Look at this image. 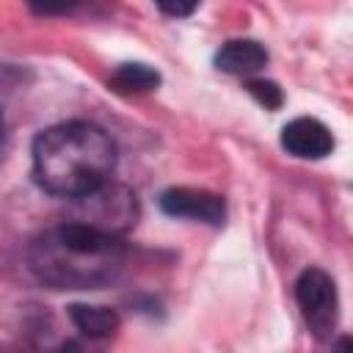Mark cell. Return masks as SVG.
<instances>
[{
  "label": "cell",
  "instance_id": "cell-1",
  "mask_svg": "<svg viewBox=\"0 0 353 353\" xmlns=\"http://www.w3.org/2000/svg\"><path fill=\"white\" fill-rule=\"evenodd\" d=\"M28 262L52 290H99L121 276L127 245L119 234L72 221L39 234L28 248Z\"/></svg>",
  "mask_w": 353,
  "mask_h": 353
},
{
  "label": "cell",
  "instance_id": "cell-2",
  "mask_svg": "<svg viewBox=\"0 0 353 353\" xmlns=\"http://www.w3.org/2000/svg\"><path fill=\"white\" fill-rule=\"evenodd\" d=\"M36 182L63 199H80L110 179L116 165V146L110 135L88 121L55 124L33 141Z\"/></svg>",
  "mask_w": 353,
  "mask_h": 353
},
{
  "label": "cell",
  "instance_id": "cell-3",
  "mask_svg": "<svg viewBox=\"0 0 353 353\" xmlns=\"http://www.w3.org/2000/svg\"><path fill=\"white\" fill-rule=\"evenodd\" d=\"M295 301L312 334L317 339H331L339 320V298L334 279L320 268L303 270L301 279L295 281Z\"/></svg>",
  "mask_w": 353,
  "mask_h": 353
},
{
  "label": "cell",
  "instance_id": "cell-4",
  "mask_svg": "<svg viewBox=\"0 0 353 353\" xmlns=\"http://www.w3.org/2000/svg\"><path fill=\"white\" fill-rule=\"evenodd\" d=\"M83 204V223L88 226H97L102 232H110V234H121L124 229H130L135 223V196L119 185H99L97 190L85 193L77 199Z\"/></svg>",
  "mask_w": 353,
  "mask_h": 353
},
{
  "label": "cell",
  "instance_id": "cell-5",
  "mask_svg": "<svg viewBox=\"0 0 353 353\" xmlns=\"http://www.w3.org/2000/svg\"><path fill=\"white\" fill-rule=\"evenodd\" d=\"M160 210L174 218H190L210 226H221L226 218V204L221 196L199 188H168L160 193Z\"/></svg>",
  "mask_w": 353,
  "mask_h": 353
},
{
  "label": "cell",
  "instance_id": "cell-6",
  "mask_svg": "<svg viewBox=\"0 0 353 353\" xmlns=\"http://www.w3.org/2000/svg\"><path fill=\"white\" fill-rule=\"evenodd\" d=\"M281 146L301 160H320V157L331 154L334 135L323 121H317L312 116H298L290 124H284Z\"/></svg>",
  "mask_w": 353,
  "mask_h": 353
},
{
  "label": "cell",
  "instance_id": "cell-7",
  "mask_svg": "<svg viewBox=\"0 0 353 353\" xmlns=\"http://www.w3.org/2000/svg\"><path fill=\"white\" fill-rule=\"evenodd\" d=\"M268 63V50L254 41V39H234L226 41L218 52H215V66L226 74H254Z\"/></svg>",
  "mask_w": 353,
  "mask_h": 353
},
{
  "label": "cell",
  "instance_id": "cell-8",
  "mask_svg": "<svg viewBox=\"0 0 353 353\" xmlns=\"http://www.w3.org/2000/svg\"><path fill=\"white\" fill-rule=\"evenodd\" d=\"M69 317H72L74 328L88 339H105V336L116 334V328H119V314L108 306L74 303V306H69Z\"/></svg>",
  "mask_w": 353,
  "mask_h": 353
},
{
  "label": "cell",
  "instance_id": "cell-9",
  "mask_svg": "<svg viewBox=\"0 0 353 353\" xmlns=\"http://www.w3.org/2000/svg\"><path fill=\"white\" fill-rule=\"evenodd\" d=\"M110 83L119 91H152L160 85V74L146 63H121L113 72Z\"/></svg>",
  "mask_w": 353,
  "mask_h": 353
},
{
  "label": "cell",
  "instance_id": "cell-10",
  "mask_svg": "<svg viewBox=\"0 0 353 353\" xmlns=\"http://www.w3.org/2000/svg\"><path fill=\"white\" fill-rule=\"evenodd\" d=\"M245 88H248V94H251L262 108H268V110H276V108H281V102H284V94H281V88H279L273 80H248Z\"/></svg>",
  "mask_w": 353,
  "mask_h": 353
},
{
  "label": "cell",
  "instance_id": "cell-11",
  "mask_svg": "<svg viewBox=\"0 0 353 353\" xmlns=\"http://www.w3.org/2000/svg\"><path fill=\"white\" fill-rule=\"evenodd\" d=\"M154 6L165 14V17H190L199 6H201V0H154Z\"/></svg>",
  "mask_w": 353,
  "mask_h": 353
},
{
  "label": "cell",
  "instance_id": "cell-12",
  "mask_svg": "<svg viewBox=\"0 0 353 353\" xmlns=\"http://www.w3.org/2000/svg\"><path fill=\"white\" fill-rule=\"evenodd\" d=\"M80 0H28V6L39 14H66L77 6Z\"/></svg>",
  "mask_w": 353,
  "mask_h": 353
},
{
  "label": "cell",
  "instance_id": "cell-13",
  "mask_svg": "<svg viewBox=\"0 0 353 353\" xmlns=\"http://www.w3.org/2000/svg\"><path fill=\"white\" fill-rule=\"evenodd\" d=\"M0 135H3V119H0Z\"/></svg>",
  "mask_w": 353,
  "mask_h": 353
}]
</instances>
